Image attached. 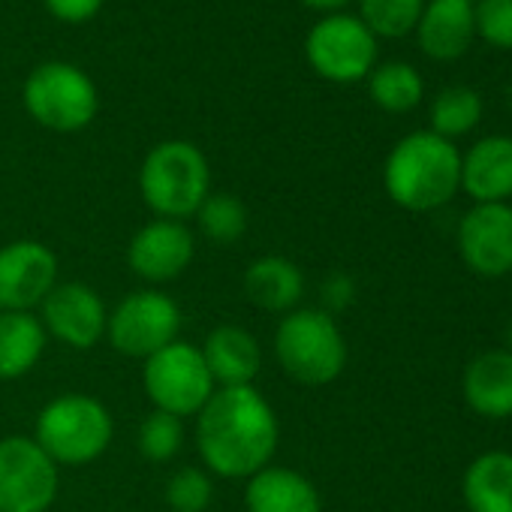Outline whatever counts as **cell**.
Masks as SVG:
<instances>
[{"mask_svg":"<svg viewBox=\"0 0 512 512\" xmlns=\"http://www.w3.org/2000/svg\"><path fill=\"white\" fill-rule=\"evenodd\" d=\"M281 422L266 395L253 386L217 389L196 413V449L208 473L250 479L272 464Z\"/></svg>","mask_w":512,"mask_h":512,"instance_id":"cell-1","label":"cell"},{"mask_svg":"<svg viewBox=\"0 0 512 512\" xmlns=\"http://www.w3.org/2000/svg\"><path fill=\"white\" fill-rule=\"evenodd\" d=\"M383 187L407 211H437L461 190V151L431 130H416L389 151Z\"/></svg>","mask_w":512,"mask_h":512,"instance_id":"cell-2","label":"cell"},{"mask_svg":"<svg viewBox=\"0 0 512 512\" xmlns=\"http://www.w3.org/2000/svg\"><path fill=\"white\" fill-rule=\"evenodd\" d=\"M139 193L160 220L184 223L187 217H196L199 205L211 193V166L193 142L166 139L145 154Z\"/></svg>","mask_w":512,"mask_h":512,"instance_id":"cell-3","label":"cell"},{"mask_svg":"<svg viewBox=\"0 0 512 512\" xmlns=\"http://www.w3.org/2000/svg\"><path fill=\"white\" fill-rule=\"evenodd\" d=\"M115 437V419L109 407L82 392H67L52 398L34 428V440L58 467H88L94 464Z\"/></svg>","mask_w":512,"mask_h":512,"instance_id":"cell-4","label":"cell"},{"mask_svg":"<svg viewBox=\"0 0 512 512\" xmlns=\"http://www.w3.org/2000/svg\"><path fill=\"white\" fill-rule=\"evenodd\" d=\"M275 356L302 386H329L347 368V341L338 320L320 308H296L275 329Z\"/></svg>","mask_w":512,"mask_h":512,"instance_id":"cell-5","label":"cell"},{"mask_svg":"<svg viewBox=\"0 0 512 512\" xmlns=\"http://www.w3.org/2000/svg\"><path fill=\"white\" fill-rule=\"evenodd\" d=\"M22 100L28 115L55 133H79L100 112L97 85L85 70L67 61L40 64L25 79Z\"/></svg>","mask_w":512,"mask_h":512,"instance_id":"cell-6","label":"cell"},{"mask_svg":"<svg viewBox=\"0 0 512 512\" xmlns=\"http://www.w3.org/2000/svg\"><path fill=\"white\" fill-rule=\"evenodd\" d=\"M142 386L154 410L172 413L178 419L196 416L217 392L202 350L187 341H172L160 353L148 356L142 365Z\"/></svg>","mask_w":512,"mask_h":512,"instance_id":"cell-7","label":"cell"},{"mask_svg":"<svg viewBox=\"0 0 512 512\" xmlns=\"http://www.w3.org/2000/svg\"><path fill=\"white\" fill-rule=\"evenodd\" d=\"M181 335V308L172 296L160 290H136L109 311L106 338L109 344L130 356L148 359L178 341Z\"/></svg>","mask_w":512,"mask_h":512,"instance_id":"cell-8","label":"cell"},{"mask_svg":"<svg viewBox=\"0 0 512 512\" xmlns=\"http://www.w3.org/2000/svg\"><path fill=\"white\" fill-rule=\"evenodd\" d=\"M61 467L34 437L0 440V512H49L58 500Z\"/></svg>","mask_w":512,"mask_h":512,"instance_id":"cell-9","label":"cell"},{"mask_svg":"<svg viewBox=\"0 0 512 512\" xmlns=\"http://www.w3.org/2000/svg\"><path fill=\"white\" fill-rule=\"evenodd\" d=\"M305 58L311 70L329 82H359L371 76L377 64V37L365 28L359 16H326L305 40Z\"/></svg>","mask_w":512,"mask_h":512,"instance_id":"cell-10","label":"cell"},{"mask_svg":"<svg viewBox=\"0 0 512 512\" xmlns=\"http://www.w3.org/2000/svg\"><path fill=\"white\" fill-rule=\"evenodd\" d=\"M58 287V256L37 238H19L0 247V311L40 308Z\"/></svg>","mask_w":512,"mask_h":512,"instance_id":"cell-11","label":"cell"},{"mask_svg":"<svg viewBox=\"0 0 512 512\" xmlns=\"http://www.w3.org/2000/svg\"><path fill=\"white\" fill-rule=\"evenodd\" d=\"M458 253L479 278L512 275V205L473 202L458 223Z\"/></svg>","mask_w":512,"mask_h":512,"instance_id":"cell-12","label":"cell"},{"mask_svg":"<svg viewBox=\"0 0 512 512\" xmlns=\"http://www.w3.org/2000/svg\"><path fill=\"white\" fill-rule=\"evenodd\" d=\"M40 323L58 344L70 350H91L106 338L109 311L94 287L82 281H58L40 305Z\"/></svg>","mask_w":512,"mask_h":512,"instance_id":"cell-13","label":"cell"},{"mask_svg":"<svg viewBox=\"0 0 512 512\" xmlns=\"http://www.w3.org/2000/svg\"><path fill=\"white\" fill-rule=\"evenodd\" d=\"M196 256V238L181 220H151L127 244V263L136 278L148 284H169L181 278Z\"/></svg>","mask_w":512,"mask_h":512,"instance_id":"cell-14","label":"cell"},{"mask_svg":"<svg viewBox=\"0 0 512 512\" xmlns=\"http://www.w3.org/2000/svg\"><path fill=\"white\" fill-rule=\"evenodd\" d=\"M473 37H476L473 0H428L416 25V40L431 61L461 58L470 49Z\"/></svg>","mask_w":512,"mask_h":512,"instance_id":"cell-15","label":"cell"},{"mask_svg":"<svg viewBox=\"0 0 512 512\" xmlns=\"http://www.w3.org/2000/svg\"><path fill=\"white\" fill-rule=\"evenodd\" d=\"M461 190L473 202L512 199V136H485L461 154Z\"/></svg>","mask_w":512,"mask_h":512,"instance_id":"cell-16","label":"cell"},{"mask_svg":"<svg viewBox=\"0 0 512 512\" xmlns=\"http://www.w3.org/2000/svg\"><path fill=\"white\" fill-rule=\"evenodd\" d=\"M217 389L253 386L263 368V347L241 326H217L199 347Z\"/></svg>","mask_w":512,"mask_h":512,"instance_id":"cell-17","label":"cell"},{"mask_svg":"<svg viewBox=\"0 0 512 512\" xmlns=\"http://www.w3.org/2000/svg\"><path fill=\"white\" fill-rule=\"evenodd\" d=\"M244 509L247 512H323V500L317 485L305 473L293 467L269 464L247 479Z\"/></svg>","mask_w":512,"mask_h":512,"instance_id":"cell-18","label":"cell"},{"mask_svg":"<svg viewBox=\"0 0 512 512\" xmlns=\"http://www.w3.org/2000/svg\"><path fill=\"white\" fill-rule=\"evenodd\" d=\"M464 401L482 419L512 416V353L506 347L485 350L467 362L461 377Z\"/></svg>","mask_w":512,"mask_h":512,"instance_id":"cell-19","label":"cell"},{"mask_svg":"<svg viewBox=\"0 0 512 512\" xmlns=\"http://www.w3.org/2000/svg\"><path fill=\"white\" fill-rule=\"evenodd\" d=\"M305 275L287 256H260L244 269V296L269 314H290L305 299Z\"/></svg>","mask_w":512,"mask_h":512,"instance_id":"cell-20","label":"cell"},{"mask_svg":"<svg viewBox=\"0 0 512 512\" xmlns=\"http://www.w3.org/2000/svg\"><path fill=\"white\" fill-rule=\"evenodd\" d=\"M461 494L470 512H512V452L476 455L464 470Z\"/></svg>","mask_w":512,"mask_h":512,"instance_id":"cell-21","label":"cell"},{"mask_svg":"<svg viewBox=\"0 0 512 512\" xmlns=\"http://www.w3.org/2000/svg\"><path fill=\"white\" fill-rule=\"evenodd\" d=\"M49 335L37 314L0 311V380H19L31 374L43 353Z\"/></svg>","mask_w":512,"mask_h":512,"instance_id":"cell-22","label":"cell"},{"mask_svg":"<svg viewBox=\"0 0 512 512\" xmlns=\"http://www.w3.org/2000/svg\"><path fill=\"white\" fill-rule=\"evenodd\" d=\"M368 94L371 100L389 112V115H404L416 109L425 97V82L416 67L404 61H389L371 70L368 76Z\"/></svg>","mask_w":512,"mask_h":512,"instance_id":"cell-23","label":"cell"},{"mask_svg":"<svg viewBox=\"0 0 512 512\" xmlns=\"http://www.w3.org/2000/svg\"><path fill=\"white\" fill-rule=\"evenodd\" d=\"M482 121V97L473 88L455 85L434 97L431 103V133L443 139H458Z\"/></svg>","mask_w":512,"mask_h":512,"instance_id":"cell-24","label":"cell"},{"mask_svg":"<svg viewBox=\"0 0 512 512\" xmlns=\"http://www.w3.org/2000/svg\"><path fill=\"white\" fill-rule=\"evenodd\" d=\"M199 229L211 244L229 247L247 232V208L232 193H208L196 211Z\"/></svg>","mask_w":512,"mask_h":512,"instance_id":"cell-25","label":"cell"},{"mask_svg":"<svg viewBox=\"0 0 512 512\" xmlns=\"http://www.w3.org/2000/svg\"><path fill=\"white\" fill-rule=\"evenodd\" d=\"M425 0H359V19L374 37L401 40L416 31Z\"/></svg>","mask_w":512,"mask_h":512,"instance_id":"cell-26","label":"cell"},{"mask_svg":"<svg viewBox=\"0 0 512 512\" xmlns=\"http://www.w3.org/2000/svg\"><path fill=\"white\" fill-rule=\"evenodd\" d=\"M136 446L139 455L151 464H166L172 461L181 446H184V419L163 413V410H151L136 431Z\"/></svg>","mask_w":512,"mask_h":512,"instance_id":"cell-27","label":"cell"},{"mask_svg":"<svg viewBox=\"0 0 512 512\" xmlns=\"http://www.w3.org/2000/svg\"><path fill=\"white\" fill-rule=\"evenodd\" d=\"M163 497L172 512H205L214 500V479L202 467H181L166 479Z\"/></svg>","mask_w":512,"mask_h":512,"instance_id":"cell-28","label":"cell"},{"mask_svg":"<svg viewBox=\"0 0 512 512\" xmlns=\"http://www.w3.org/2000/svg\"><path fill=\"white\" fill-rule=\"evenodd\" d=\"M476 13V34L494 46L512 52V0H479Z\"/></svg>","mask_w":512,"mask_h":512,"instance_id":"cell-29","label":"cell"},{"mask_svg":"<svg viewBox=\"0 0 512 512\" xmlns=\"http://www.w3.org/2000/svg\"><path fill=\"white\" fill-rule=\"evenodd\" d=\"M320 299H323V308H320V311H326V314H332V317L341 314V311H347V308L353 305V299H356V284H353V278L344 275V272L329 275V278L323 281Z\"/></svg>","mask_w":512,"mask_h":512,"instance_id":"cell-30","label":"cell"},{"mask_svg":"<svg viewBox=\"0 0 512 512\" xmlns=\"http://www.w3.org/2000/svg\"><path fill=\"white\" fill-rule=\"evenodd\" d=\"M43 4L58 22L82 25V22H91L103 10L106 0H43Z\"/></svg>","mask_w":512,"mask_h":512,"instance_id":"cell-31","label":"cell"},{"mask_svg":"<svg viewBox=\"0 0 512 512\" xmlns=\"http://www.w3.org/2000/svg\"><path fill=\"white\" fill-rule=\"evenodd\" d=\"M305 7H311V10H326V13H332V10H341L344 4H350V0H302Z\"/></svg>","mask_w":512,"mask_h":512,"instance_id":"cell-32","label":"cell"},{"mask_svg":"<svg viewBox=\"0 0 512 512\" xmlns=\"http://www.w3.org/2000/svg\"><path fill=\"white\" fill-rule=\"evenodd\" d=\"M506 350L512 353V320H509V326H506Z\"/></svg>","mask_w":512,"mask_h":512,"instance_id":"cell-33","label":"cell"}]
</instances>
